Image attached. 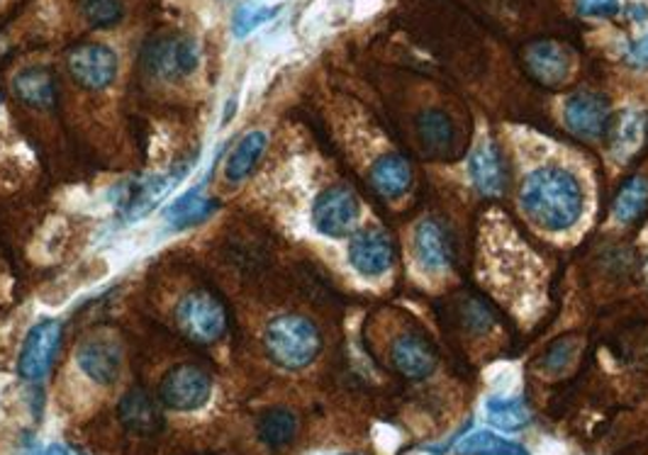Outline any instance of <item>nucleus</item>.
<instances>
[{
  "mask_svg": "<svg viewBox=\"0 0 648 455\" xmlns=\"http://www.w3.org/2000/svg\"><path fill=\"white\" fill-rule=\"evenodd\" d=\"M519 208L539 230L566 232L580 220L586 193L574 173L546 166L525 175L519 188Z\"/></svg>",
  "mask_w": 648,
  "mask_h": 455,
  "instance_id": "1",
  "label": "nucleus"
},
{
  "mask_svg": "<svg viewBox=\"0 0 648 455\" xmlns=\"http://www.w3.org/2000/svg\"><path fill=\"white\" fill-rule=\"evenodd\" d=\"M263 346L276 365L286 371H302L320 356L322 334L308 317L281 314L266 326Z\"/></svg>",
  "mask_w": 648,
  "mask_h": 455,
  "instance_id": "2",
  "label": "nucleus"
},
{
  "mask_svg": "<svg viewBox=\"0 0 648 455\" xmlns=\"http://www.w3.org/2000/svg\"><path fill=\"white\" fill-rule=\"evenodd\" d=\"M176 324L186 338L208 346L225 336L227 312L222 302L208 290H196L178 302Z\"/></svg>",
  "mask_w": 648,
  "mask_h": 455,
  "instance_id": "3",
  "label": "nucleus"
},
{
  "mask_svg": "<svg viewBox=\"0 0 648 455\" xmlns=\"http://www.w3.org/2000/svg\"><path fill=\"white\" fill-rule=\"evenodd\" d=\"M200 49L193 37L188 34H169L151 40L142 54V64L147 73L161 81L186 79L198 69Z\"/></svg>",
  "mask_w": 648,
  "mask_h": 455,
  "instance_id": "4",
  "label": "nucleus"
},
{
  "mask_svg": "<svg viewBox=\"0 0 648 455\" xmlns=\"http://www.w3.org/2000/svg\"><path fill=\"white\" fill-rule=\"evenodd\" d=\"M161 402L176 412H193L208 404L212 395V377L198 365H176L163 375L159 387Z\"/></svg>",
  "mask_w": 648,
  "mask_h": 455,
  "instance_id": "5",
  "label": "nucleus"
},
{
  "mask_svg": "<svg viewBox=\"0 0 648 455\" xmlns=\"http://www.w3.org/2000/svg\"><path fill=\"white\" fill-rule=\"evenodd\" d=\"M361 214V202L349 188H327L312 205V226L322 236L341 239L353 232Z\"/></svg>",
  "mask_w": 648,
  "mask_h": 455,
  "instance_id": "6",
  "label": "nucleus"
},
{
  "mask_svg": "<svg viewBox=\"0 0 648 455\" xmlns=\"http://www.w3.org/2000/svg\"><path fill=\"white\" fill-rule=\"evenodd\" d=\"M61 344V322L59 320H40L28 336L18 358V373L24 381H42L54 363V356Z\"/></svg>",
  "mask_w": 648,
  "mask_h": 455,
  "instance_id": "7",
  "label": "nucleus"
},
{
  "mask_svg": "<svg viewBox=\"0 0 648 455\" xmlns=\"http://www.w3.org/2000/svg\"><path fill=\"white\" fill-rule=\"evenodd\" d=\"M71 79L86 91H103L118 75V57L106 44H79L67 54Z\"/></svg>",
  "mask_w": 648,
  "mask_h": 455,
  "instance_id": "8",
  "label": "nucleus"
},
{
  "mask_svg": "<svg viewBox=\"0 0 648 455\" xmlns=\"http://www.w3.org/2000/svg\"><path fill=\"white\" fill-rule=\"evenodd\" d=\"M396 259V249H392L390 236L378 230V226H368V230L356 232L349 242V263L351 269L368 277V281H376V277L386 275Z\"/></svg>",
  "mask_w": 648,
  "mask_h": 455,
  "instance_id": "9",
  "label": "nucleus"
},
{
  "mask_svg": "<svg viewBox=\"0 0 648 455\" xmlns=\"http://www.w3.org/2000/svg\"><path fill=\"white\" fill-rule=\"evenodd\" d=\"M76 363H79L88 381H93L96 385H112L120 377L122 348L110 334H96L83 341L79 353H76Z\"/></svg>",
  "mask_w": 648,
  "mask_h": 455,
  "instance_id": "10",
  "label": "nucleus"
},
{
  "mask_svg": "<svg viewBox=\"0 0 648 455\" xmlns=\"http://www.w3.org/2000/svg\"><path fill=\"white\" fill-rule=\"evenodd\" d=\"M566 128L576 136L597 139L607 132L609 124V103L600 93L580 91L566 100Z\"/></svg>",
  "mask_w": 648,
  "mask_h": 455,
  "instance_id": "11",
  "label": "nucleus"
},
{
  "mask_svg": "<svg viewBox=\"0 0 648 455\" xmlns=\"http://www.w3.org/2000/svg\"><path fill=\"white\" fill-rule=\"evenodd\" d=\"M468 175L480 195L498 198L507 188V173L498 146L490 139H480L468 156Z\"/></svg>",
  "mask_w": 648,
  "mask_h": 455,
  "instance_id": "12",
  "label": "nucleus"
},
{
  "mask_svg": "<svg viewBox=\"0 0 648 455\" xmlns=\"http://www.w3.org/2000/svg\"><path fill=\"white\" fill-rule=\"evenodd\" d=\"M527 69L529 73L544 85H561L570 69H574V52H568L564 44L558 42H534L527 54Z\"/></svg>",
  "mask_w": 648,
  "mask_h": 455,
  "instance_id": "13",
  "label": "nucleus"
},
{
  "mask_svg": "<svg viewBox=\"0 0 648 455\" xmlns=\"http://www.w3.org/2000/svg\"><path fill=\"white\" fill-rule=\"evenodd\" d=\"M609 151L619 163H627L639 154L648 136V118L639 110H625L607 124Z\"/></svg>",
  "mask_w": 648,
  "mask_h": 455,
  "instance_id": "14",
  "label": "nucleus"
},
{
  "mask_svg": "<svg viewBox=\"0 0 648 455\" xmlns=\"http://www.w3.org/2000/svg\"><path fill=\"white\" fill-rule=\"evenodd\" d=\"M390 358L392 365H396V371L408 377V381H425V377H429L437 368L435 348L417 334L400 336L396 344H392Z\"/></svg>",
  "mask_w": 648,
  "mask_h": 455,
  "instance_id": "15",
  "label": "nucleus"
},
{
  "mask_svg": "<svg viewBox=\"0 0 648 455\" xmlns=\"http://www.w3.org/2000/svg\"><path fill=\"white\" fill-rule=\"evenodd\" d=\"M415 254L419 265L429 273H441L451 263V244L443 224L437 220H422L415 230Z\"/></svg>",
  "mask_w": 648,
  "mask_h": 455,
  "instance_id": "16",
  "label": "nucleus"
},
{
  "mask_svg": "<svg viewBox=\"0 0 648 455\" xmlns=\"http://www.w3.org/2000/svg\"><path fill=\"white\" fill-rule=\"evenodd\" d=\"M120 422L137 436H154L163 426L159 404L144 390H130L120 400Z\"/></svg>",
  "mask_w": 648,
  "mask_h": 455,
  "instance_id": "17",
  "label": "nucleus"
},
{
  "mask_svg": "<svg viewBox=\"0 0 648 455\" xmlns=\"http://www.w3.org/2000/svg\"><path fill=\"white\" fill-rule=\"evenodd\" d=\"M12 91H16V95L24 105H30L34 110H49L57 100L54 75L44 67H32V69L20 71L16 75V81H12Z\"/></svg>",
  "mask_w": 648,
  "mask_h": 455,
  "instance_id": "18",
  "label": "nucleus"
},
{
  "mask_svg": "<svg viewBox=\"0 0 648 455\" xmlns=\"http://www.w3.org/2000/svg\"><path fill=\"white\" fill-rule=\"evenodd\" d=\"M371 183L380 195L386 198H400L408 191L412 183V169L410 163L398 154L380 156L371 169Z\"/></svg>",
  "mask_w": 648,
  "mask_h": 455,
  "instance_id": "19",
  "label": "nucleus"
},
{
  "mask_svg": "<svg viewBox=\"0 0 648 455\" xmlns=\"http://www.w3.org/2000/svg\"><path fill=\"white\" fill-rule=\"evenodd\" d=\"M266 144H269V136L259 130L241 136L237 146L232 149L230 159H227V166H225L227 181H232V183L245 181L247 175L257 169V163L261 161L263 151H266Z\"/></svg>",
  "mask_w": 648,
  "mask_h": 455,
  "instance_id": "20",
  "label": "nucleus"
},
{
  "mask_svg": "<svg viewBox=\"0 0 648 455\" xmlns=\"http://www.w3.org/2000/svg\"><path fill=\"white\" fill-rule=\"evenodd\" d=\"M202 185H206V183H200L190 193L181 195L169 208L167 220H169V224L173 226V230H188V226H196L200 222H206L210 214L215 212V208H218L212 200H208L206 195H202Z\"/></svg>",
  "mask_w": 648,
  "mask_h": 455,
  "instance_id": "21",
  "label": "nucleus"
},
{
  "mask_svg": "<svg viewBox=\"0 0 648 455\" xmlns=\"http://www.w3.org/2000/svg\"><path fill=\"white\" fill-rule=\"evenodd\" d=\"M488 422L500 432L515 434L522 432L531 422V412L522 397H490L488 400Z\"/></svg>",
  "mask_w": 648,
  "mask_h": 455,
  "instance_id": "22",
  "label": "nucleus"
},
{
  "mask_svg": "<svg viewBox=\"0 0 648 455\" xmlns=\"http://www.w3.org/2000/svg\"><path fill=\"white\" fill-rule=\"evenodd\" d=\"M646 208H648V179H644V175H631L615 198V218L621 224H631L641 218Z\"/></svg>",
  "mask_w": 648,
  "mask_h": 455,
  "instance_id": "23",
  "label": "nucleus"
},
{
  "mask_svg": "<svg viewBox=\"0 0 648 455\" xmlns=\"http://www.w3.org/2000/svg\"><path fill=\"white\" fill-rule=\"evenodd\" d=\"M296 432H298L296 414L290 410H283V407L266 412L259 422V438L269 448L288 446L290 441L296 438Z\"/></svg>",
  "mask_w": 648,
  "mask_h": 455,
  "instance_id": "24",
  "label": "nucleus"
},
{
  "mask_svg": "<svg viewBox=\"0 0 648 455\" xmlns=\"http://www.w3.org/2000/svg\"><path fill=\"white\" fill-rule=\"evenodd\" d=\"M456 455H529V451L492 432H476L456 444Z\"/></svg>",
  "mask_w": 648,
  "mask_h": 455,
  "instance_id": "25",
  "label": "nucleus"
},
{
  "mask_svg": "<svg viewBox=\"0 0 648 455\" xmlns=\"http://www.w3.org/2000/svg\"><path fill=\"white\" fill-rule=\"evenodd\" d=\"M419 136L431 151H443L449 149L451 139H453V124L451 120L443 115L439 110H429L425 115H419Z\"/></svg>",
  "mask_w": 648,
  "mask_h": 455,
  "instance_id": "26",
  "label": "nucleus"
},
{
  "mask_svg": "<svg viewBox=\"0 0 648 455\" xmlns=\"http://www.w3.org/2000/svg\"><path fill=\"white\" fill-rule=\"evenodd\" d=\"M278 12H281V6H273V8H251V6H245V8H239L235 12V18H232V32L235 37H247L251 34L253 30H259L261 24L266 22H271Z\"/></svg>",
  "mask_w": 648,
  "mask_h": 455,
  "instance_id": "27",
  "label": "nucleus"
},
{
  "mask_svg": "<svg viewBox=\"0 0 648 455\" xmlns=\"http://www.w3.org/2000/svg\"><path fill=\"white\" fill-rule=\"evenodd\" d=\"M81 12L93 28H112L122 18V0H81Z\"/></svg>",
  "mask_w": 648,
  "mask_h": 455,
  "instance_id": "28",
  "label": "nucleus"
},
{
  "mask_svg": "<svg viewBox=\"0 0 648 455\" xmlns=\"http://www.w3.org/2000/svg\"><path fill=\"white\" fill-rule=\"evenodd\" d=\"M578 8L586 18H612L619 12V0H580Z\"/></svg>",
  "mask_w": 648,
  "mask_h": 455,
  "instance_id": "29",
  "label": "nucleus"
},
{
  "mask_svg": "<svg viewBox=\"0 0 648 455\" xmlns=\"http://www.w3.org/2000/svg\"><path fill=\"white\" fill-rule=\"evenodd\" d=\"M629 61L637 67H648V32L629 47Z\"/></svg>",
  "mask_w": 648,
  "mask_h": 455,
  "instance_id": "30",
  "label": "nucleus"
},
{
  "mask_svg": "<svg viewBox=\"0 0 648 455\" xmlns=\"http://www.w3.org/2000/svg\"><path fill=\"white\" fill-rule=\"evenodd\" d=\"M546 363H549V368H551V365H554V368H564V365L568 363V346L556 344L549 351V356H546Z\"/></svg>",
  "mask_w": 648,
  "mask_h": 455,
  "instance_id": "31",
  "label": "nucleus"
},
{
  "mask_svg": "<svg viewBox=\"0 0 648 455\" xmlns=\"http://www.w3.org/2000/svg\"><path fill=\"white\" fill-rule=\"evenodd\" d=\"M47 455H73L69 448H63V446H59V444H54V446H49L47 448Z\"/></svg>",
  "mask_w": 648,
  "mask_h": 455,
  "instance_id": "32",
  "label": "nucleus"
},
{
  "mask_svg": "<svg viewBox=\"0 0 648 455\" xmlns=\"http://www.w3.org/2000/svg\"><path fill=\"white\" fill-rule=\"evenodd\" d=\"M646 281H648V261H646Z\"/></svg>",
  "mask_w": 648,
  "mask_h": 455,
  "instance_id": "33",
  "label": "nucleus"
}]
</instances>
